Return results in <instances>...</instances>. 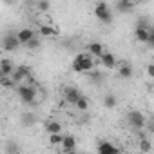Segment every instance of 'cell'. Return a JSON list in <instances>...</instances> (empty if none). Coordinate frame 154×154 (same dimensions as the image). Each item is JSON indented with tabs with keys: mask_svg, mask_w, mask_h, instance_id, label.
<instances>
[{
	"mask_svg": "<svg viewBox=\"0 0 154 154\" xmlns=\"http://www.w3.org/2000/svg\"><path fill=\"white\" fill-rule=\"evenodd\" d=\"M71 69L74 72H89L94 69V60L89 53H80V54H76V58L72 60V65Z\"/></svg>",
	"mask_w": 154,
	"mask_h": 154,
	"instance_id": "obj_1",
	"label": "cell"
},
{
	"mask_svg": "<svg viewBox=\"0 0 154 154\" xmlns=\"http://www.w3.org/2000/svg\"><path fill=\"white\" fill-rule=\"evenodd\" d=\"M36 87L35 85H29V84H20L18 85V96H20V102L26 103V105H31L35 103L36 100Z\"/></svg>",
	"mask_w": 154,
	"mask_h": 154,
	"instance_id": "obj_2",
	"label": "cell"
},
{
	"mask_svg": "<svg viewBox=\"0 0 154 154\" xmlns=\"http://www.w3.org/2000/svg\"><path fill=\"white\" fill-rule=\"evenodd\" d=\"M94 17H96L100 22H103V24H111V22H112V13H111L109 6H107L105 2H98V4H96V8H94Z\"/></svg>",
	"mask_w": 154,
	"mask_h": 154,
	"instance_id": "obj_3",
	"label": "cell"
},
{
	"mask_svg": "<svg viewBox=\"0 0 154 154\" xmlns=\"http://www.w3.org/2000/svg\"><path fill=\"white\" fill-rule=\"evenodd\" d=\"M127 120H129V125H131L134 131L145 129L147 118H145V114H143V112H140V111H131V112H129V116H127Z\"/></svg>",
	"mask_w": 154,
	"mask_h": 154,
	"instance_id": "obj_4",
	"label": "cell"
},
{
	"mask_svg": "<svg viewBox=\"0 0 154 154\" xmlns=\"http://www.w3.org/2000/svg\"><path fill=\"white\" fill-rule=\"evenodd\" d=\"M98 60H100V63H102L105 69H116V67H118V60H116V56H114L111 51H103V53L98 56Z\"/></svg>",
	"mask_w": 154,
	"mask_h": 154,
	"instance_id": "obj_5",
	"label": "cell"
},
{
	"mask_svg": "<svg viewBox=\"0 0 154 154\" xmlns=\"http://www.w3.org/2000/svg\"><path fill=\"white\" fill-rule=\"evenodd\" d=\"M11 78H13L15 84H22L24 80L29 78V67H27V65H18V67H15L13 72H11Z\"/></svg>",
	"mask_w": 154,
	"mask_h": 154,
	"instance_id": "obj_6",
	"label": "cell"
},
{
	"mask_svg": "<svg viewBox=\"0 0 154 154\" xmlns=\"http://www.w3.org/2000/svg\"><path fill=\"white\" fill-rule=\"evenodd\" d=\"M2 47H4V51H17L18 47H20V42H18V38H17V35H6L4 38H2Z\"/></svg>",
	"mask_w": 154,
	"mask_h": 154,
	"instance_id": "obj_7",
	"label": "cell"
},
{
	"mask_svg": "<svg viewBox=\"0 0 154 154\" xmlns=\"http://www.w3.org/2000/svg\"><path fill=\"white\" fill-rule=\"evenodd\" d=\"M96 150H98V152H102V154H118V152H120V149H118L116 145H112L111 141H105V140L98 141Z\"/></svg>",
	"mask_w": 154,
	"mask_h": 154,
	"instance_id": "obj_8",
	"label": "cell"
},
{
	"mask_svg": "<svg viewBox=\"0 0 154 154\" xmlns=\"http://www.w3.org/2000/svg\"><path fill=\"white\" fill-rule=\"evenodd\" d=\"M36 122H38V116L31 111H24L20 116V123L24 127H33V125H36Z\"/></svg>",
	"mask_w": 154,
	"mask_h": 154,
	"instance_id": "obj_9",
	"label": "cell"
},
{
	"mask_svg": "<svg viewBox=\"0 0 154 154\" xmlns=\"http://www.w3.org/2000/svg\"><path fill=\"white\" fill-rule=\"evenodd\" d=\"M80 94H82V93H80L78 89H76V87H71V85L63 89V98H65V102H69V103H74L76 100L80 98Z\"/></svg>",
	"mask_w": 154,
	"mask_h": 154,
	"instance_id": "obj_10",
	"label": "cell"
},
{
	"mask_svg": "<svg viewBox=\"0 0 154 154\" xmlns=\"http://www.w3.org/2000/svg\"><path fill=\"white\" fill-rule=\"evenodd\" d=\"M60 145H62V149L65 152H74V149H76V138L71 136V134H67V136L62 138V143Z\"/></svg>",
	"mask_w": 154,
	"mask_h": 154,
	"instance_id": "obj_11",
	"label": "cell"
},
{
	"mask_svg": "<svg viewBox=\"0 0 154 154\" xmlns=\"http://www.w3.org/2000/svg\"><path fill=\"white\" fill-rule=\"evenodd\" d=\"M36 33L33 31V29H29V27H24V29H20L18 33H17V38H18V42H20V45H24L26 42H29L33 36H35Z\"/></svg>",
	"mask_w": 154,
	"mask_h": 154,
	"instance_id": "obj_12",
	"label": "cell"
},
{
	"mask_svg": "<svg viewBox=\"0 0 154 154\" xmlns=\"http://www.w3.org/2000/svg\"><path fill=\"white\" fill-rule=\"evenodd\" d=\"M132 72H134V69H132V65H131L129 62H123V63H120V67H118V74H120V78H125V80H129L131 76H132Z\"/></svg>",
	"mask_w": 154,
	"mask_h": 154,
	"instance_id": "obj_13",
	"label": "cell"
},
{
	"mask_svg": "<svg viewBox=\"0 0 154 154\" xmlns=\"http://www.w3.org/2000/svg\"><path fill=\"white\" fill-rule=\"evenodd\" d=\"M150 31H152V27H138V26H136L134 36H136V40H138V42L145 44V42L149 40V35H150Z\"/></svg>",
	"mask_w": 154,
	"mask_h": 154,
	"instance_id": "obj_14",
	"label": "cell"
},
{
	"mask_svg": "<svg viewBox=\"0 0 154 154\" xmlns=\"http://www.w3.org/2000/svg\"><path fill=\"white\" fill-rule=\"evenodd\" d=\"M15 69V63L9 60V58H4V60H0V74H6V76H11Z\"/></svg>",
	"mask_w": 154,
	"mask_h": 154,
	"instance_id": "obj_15",
	"label": "cell"
},
{
	"mask_svg": "<svg viewBox=\"0 0 154 154\" xmlns=\"http://www.w3.org/2000/svg\"><path fill=\"white\" fill-rule=\"evenodd\" d=\"M116 9L120 13H129L134 9V0H118L116 2Z\"/></svg>",
	"mask_w": 154,
	"mask_h": 154,
	"instance_id": "obj_16",
	"label": "cell"
},
{
	"mask_svg": "<svg viewBox=\"0 0 154 154\" xmlns=\"http://www.w3.org/2000/svg\"><path fill=\"white\" fill-rule=\"evenodd\" d=\"M87 51H89L91 56H96V58H98V56L105 51V47H103L102 44H98V42H91V44L87 45Z\"/></svg>",
	"mask_w": 154,
	"mask_h": 154,
	"instance_id": "obj_17",
	"label": "cell"
},
{
	"mask_svg": "<svg viewBox=\"0 0 154 154\" xmlns=\"http://www.w3.org/2000/svg\"><path fill=\"white\" fill-rule=\"evenodd\" d=\"M38 35L44 36V38H47V36H56V35H58V29L53 27V26H40Z\"/></svg>",
	"mask_w": 154,
	"mask_h": 154,
	"instance_id": "obj_18",
	"label": "cell"
},
{
	"mask_svg": "<svg viewBox=\"0 0 154 154\" xmlns=\"http://www.w3.org/2000/svg\"><path fill=\"white\" fill-rule=\"evenodd\" d=\"M45 131L51 134V132H62V123L56 122V120H49L45 123Z\"/></svg>",
	"mask_w": 154,
	"mask_h": 154,
	"instance_id": "obj_19",
	"label": "cell"
},
{
	"mask_svg": "<svg viewBox=\"0 0 154 154\" xmlns=\"http://www.w3.org/2000/svg\"><path fill=\"white\" fill-rule=\"evenodd\" d=\"M116 103H118V100H116V96H114V94H111V93H109V94H105V96H103V107H105V109H114V107H116Z\"/></svg>",
	"mask_w": 154,
	"mask_h": 154,
	"instance_id": "obj_20",
	"label": "cell"
},
{
	"mask_svg": "<svg viewBox=\"0 0 154 154\" xmlns=\"http://www.w3.org/2000/svg\"><path fill=\"white\" fill-rule=\"evenodd\" d=\"M72 105H76V109H78V111H87L89 109V102H87V98L84 94H80V98L76 100Z\"/></svg>",
	"mask_w": 154,
	"mask_h": 154,
	"instance_id": "obj_21",
	"label": "cell"
},
{
	"mask_svg": "<svg viewBox=\"0 0 154 154\" xmlns=\"http://www.w3.org/2000/svg\"><path fill=\"white\" fill-rule=\"evenodd\" d=\"M0 85H2V87H6V89H11V87H15V82H13V78H11V76L0 74Z\"/></svg>",
	"mask_w": 154,
	"mask_h": 154,
	"instance_id": "obj_22",
	"label": "cell"
},
{
	"mask_svg": "<svg viewBox=\"0 0 154 154\" xmlns=\"http://www.w3.org/2000/svg\"><path fill=\"white\" fill-rule=\"evenodd\" d=\"M40 45H42V40L38 38V35H35L29 42H26V44H24V47H27V49H38Z\"/></svg>",
	"mask_w": 154,
	"mask_h": 154,
	"instance_id": "obj_23",
	"label": "cell"
},
{
	"mask_svg": "<svg viewBox=\"0 0 154 154\" xmlns=\"http://www.w3.org/2000/svg\"><path fill=\"white\" fill-rule=\"evenodd\" d=\"M140 150L141 152H150L152 150V145H150L149 138H140Z\"/></svg>",
	"mask_w": 154,
	"mask_h": 154,
	"instance_id": "obj_24",
	"label": "cell"
},
{
	"mask_svg": "<svg viewBox=\"0 0 154 154\" xmlns=\"http://www.w3.org/2000/svg\"><path fill=\"white\" fill-rule=\"evenodd\" d=\"M36 9L42 11V13H47L51 9V2H49V0H38V2H36Z\"/></svg>",
	"mask_w": 154,
	"mask_h": 154,
	"instance_id": "obj_25",
	"label": "cell"
},
{
	"mask_svg": "<svg viewBox=\"0 0 154 154\" xmlns=\"http://www.w3.org/2000/svg\"><path fill=\"white\" fill-rule=\"evenodd\" d=\"M62 132H51L49 134V141H51V145H60L62 143Z\"/></svg>",
	"mask_w": 154,
	"mask_h": 154,
	"instance_id": "obj_26",
	"label": "cell"
},
{
	"mask_svg": "<svg viewBox=\"0 0 154 154\" xmlns=\"http://www.w3.org/2000/svg\"><path fill=\"white\" fill-rule=\"evenodd\" d=\"M87 74H89V78L93 80V84H100V80H102V74L94 72V69H93V71H89Z\"/></svg>",
	"mask_w": 154,
	"mask_h": 154,
	"instance_id": "obj_27",
	"label": "cell"
},
{
	"mask_svg": "<svg viewBox=\"0 0 154 154\" xmlns=\"http://www.w3.org/2000/svg\"><path fill=\"white\" fill-rule=\"evenodd\" d=\"M136 26H138V27H150V24H149V18H140Z\"/></svg>",
	"mask_w": 154,
	"mask_h": 154,
	"instance_id": "obj_28",
	"label": "cell"
},
{
	"mask_svg": "<svg viewBox=\"0 0 154 154\" xmlns=\"http://www.w3.org/2000/svg\"><path fill=\"white\" fill-rule=\"evenodd\" d=\"M145 44H147L149 47H154V29L150 31V35H149V40H147Z\"/></svg>",
	"mask_w": 154,
	"mask_h": 154,
	"instance_id": "obj_29",
	"label": "cell"
},
{
	"mask_svg": "<svg viewBox=\"0 0 154 154\" xmlns=\"http://www.w3.org/2000/svg\"><path fill=\"white\" fill-rule=\"evenodd\" d=\"M6 150H9V152H18V147L13 145V143H8V145H6Z\"/></svg>",
	"mask_w": 154,
	"mask_h": 154,
	"instance_id": "obj_30",
	"label": "cell"
},
{
	"mask_svg": "<svg viewBox=\"0 0 154 154\" xmlns=\"http://www.w3.org/2000/svg\"><path fill=\"white\" fill-rule=\"evenodd\" d=\"M147 74H149V78H152V76H154V65L152 63L147 65Z\"/></svg>",
	"mask_w": 154,
	"mask_h": 154,
	"instance_id": "obj_31",
	"label": "cell"
},
{
	"mask_svg": "<svg viewBox=\"0 0 154 154\" xmlns=\"http://www.w3.org/2000/svg\"><path fill=\"white\" fill-rule=\"evenodd\" d=\"M8 2H15V0H8Z\"/></svg>",
	"mask_w": 154,
	"mask_h": 154,
	"instance_id": "obj_32",
	"label": "cell"
},
{
	"mask_svg": "<svg viewBox=\"0 0 154 154\" xmlns=\"http://www.w3.org/2000/svg\"><path fill=\"white\" fill-rule=\"evenodd\" d=\"M134 2H141V0H134Z\"/></svg>",
	"mask_w": 154,
	"mask_h": 154,
	"instance_id": "obj_33",
	"label": "cell"
}]
</instances>
